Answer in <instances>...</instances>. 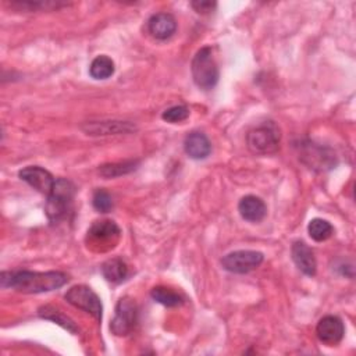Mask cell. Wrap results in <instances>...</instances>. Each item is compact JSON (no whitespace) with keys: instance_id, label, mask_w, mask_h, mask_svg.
Returning <instances> with one entry per match:
<instances>
[{"instance_id":"6da1fadb","label":"cell","mask_w":356,"mask_h":356,"mask_svg":"<svg viewBox=\"0 0 356 356\" xmlns=\"http://www.w3.org/2000/svg\"><path fill=\"white\" fill-rule=\"evenodd\" d=\"M0 281L3 288H14L22 293H40L65 285L68 275L61 271H3Z\"/></svg>"},{"instance_id":"7a4b0ae2","label":"cell","mask_w":356,"mask_h":356,"mask_svg":"<svg viewBox=\"0 0 356 356\" xmlns=\"http://www.w3.org/2000/svg\"><path fill=\"white\" fill-rule=\"evenodd\" d=\"M75 188L72 182L64 178H57L54 186L47 196V202L44 206V211L50 221L57 222L67 217L72 207Z\"/></svg>"},{"instance_id":"3957f363","label":"cell","mask_w":356,"mask_h":356,"mask_svg":"<svg viewBox=\"0 0 356 356\" xmlns=\"http://www.w3.org/2000/svg\"><path fill=\"white\" fill-rule=\"evenodd\" d=\"M281 132L273 121H266L252 128L246 135V143L254 154H273L280 149Z\"/></svg>"},{"instance_id":"277c9868","label":"cell","mask_w":356,"mask_h":356,"mask_svg":"<svg viewBox=\"0 0 356 356\" xmlns=\"http://www.w3.org/2000/svg\"><path fill=\"white\" fill-rule=\"evenodd\" d=\"M195 83L204 90L213 89L218 82V67L213 57L211 47L204 46L196 51L191 64Z\"/></svg>"},{"instance_id":"5b68a950","label":"cell","mask_w":356,"mask_h":356,"mask_svg":"<svg viewBox=\"0 0 356 356\" xmlns=\"http://www.w3.org/2000/svg\"><path fill=\"white\" fill-rule=\"evenodd\" d=\"M64 298L70 305L92 314L96 320H102L103 306L100 298L89 286L75 285L67 291Z\"/></svg>"},{"instance_id":"8992f818","label":"cell","mask_w":356,"mask_h":356,"mask_svg":"<svg viewBox=\"0 0 356 356\" xmlns=\"http://www.w3.org/2000/svg\"><path fill=\"white\" fill-rule=\"evenodd\" d=\"M299 159L313 170L325 171L335 165V154L314 142H302L299 145Z\"/></svg>"},{"instance_id":"52a82bcc","label":"cell","mask_w":356,"mask_h":356,"mask_svg":"<svg viewBox=\"0 0 356 356\" xmlns=\"http://www.w3.org/2000/svg\"><path fill=\"white\" fill-rule=\"evenodd\" d=\"M138 321V307L131 298H121L115 306V316L110 324L113 334L122 337L129 334Z\"/></svg>"},{"instance_id":"ba28073f","label":"cell","mask_w":356,"mask_h":356,"mask_svg":"<svg viewBox=\"0 0 356 356\" xmlns=\"http://www.w3.org/2000/svg\"><path fill=\"white\" fill-rule=\"evenodd\" d=\"M263 261V253L256 250H236L225 254L221 260L222 267L235 274H246L257 268Z\"/></svg>"},{"instance_id":"9c48e42d","label":"cell","mask_w":356,"mask_h":356,"mask_svg":"<svg viewBox=\"0 0 356 356\" xmlns=\"http://www.w3.org/2000/svg\"><path fill=\"white\" fill-rule=\"evenodd\" d=\"M18 175L22 181H25L33 189H36L38 192H40L46 196L50 195V192L54 186V182H56L53 175L47 170H44L39 165H28V167L22 168L18 172Z\"/></svg>"},{"instance_id":"30bf717a","label":"cell","mask_w":356,"mask_h":356,"mask_svg":"<svg viewBox=\"0 0 356 356\" xmlns=\"http://www.w3.org/2000/svg\"><path fill=\"white\" fill-rule=\"evenodd\" d=\"M120 227L111 220L95 221L88 231V238L92 245H99L100 248L107 245L108 248L114 246L120 236Z\"/></svg>"},{"instance_id":"8fae6325","label":"cell","mask_w":356,"mask_h":356,"mask_svg":"<svg viewBox=\"0 0 356 356\" xmlns=\"http://www.w3.org/2000/svg\"><path fill=\"white\" fill-rule=\"evenodd\" d=\"M316 334L317 338L327 345H337L341 342L345 334V327L343 323L339 317L337 316H325L320 318L316 327Z\"/></svg>"},{"instance_id":"7c38bea8","label":"cell","mask_w":356,"mask_h":356,"mask_svg":"<svg viewBox=\"0 0 356 356\" xmlns=\"http://www.w3.org/2000/svg\"><path fill=\"white\" fill-rule=\"evenodd\" d=\"M135 125L128 121H97L86 122L82 125V131L86 135H117V134H129L135 131Z\"/></svg>"},{"instance_id":"4fadbf2b","label":"cell","mask_w":356,"mask_h":356,"mask_svg":"<svg viewBox=\"0 0 356 356\" xmlns=\"http://www.w3.org/2000/svg\"><path fill=\"white\" fill-rule=\"evenodd\" d=\"M292 253V260L296 264V267L306 275L312 277L316 274L317 270V263L313 250L302 241H296L292 245L291 249Z\"/></svg>"},{"instance_id":"5bb4252c","label":"cell","mask_w":356,"mask_h":356,"mask_svg":"<svg viewBox=\"0 0 356 356\" xmlns=\"http://www.w3.org/2000/svg\"><path fill=\"white\" fill-rule=\"evenodd\" d=\"M147 29L153 38L164 40L172 36L177 29L175 18L168 13H157L147 21Z\"/></svg>"},{"instance_id":"9a60e30c","label":"cell","mask_w":356,"mask_h":356,"mask_svg":"<svg viewBox=\"0 0 356 356\" xmlns=\"http://www.w3.org/2000/svg\"><path fill=\"white\" fill-rule=\"evenodd\" d=\"M238 211L243 220L250 222H259L266 217L267 207L260 197L254 195H248L239 200Z\"/></svg>"},{"instance_id":"2e32d148","label":"cell","mask_w":356,"mask_h":356,"mask_svg":"<svg viewBox=\"0 0 356 356\" xmlns=\"http://www.w3.org/2000/svg\"><path fill=\"white\" fill-rule=\"evenodd\" d=\"M185 153L195 160L206 159L211 152V145L203 132H191L184 140Z\"/></svg>"},{"instance_id":"e0dca14e","label":"cell","mask_w":356,"mask_h":356,"mask_svg":"<svg viewBox=\"0 0 356 356\" xmlns=\"http://www.w3.org/2000/svg\"><path fill=\"white\" fill-rule=\"evenodd\" d=\"M102 274L103 277L111 284L122 282L128 275L127 263L120 257H113L106 260L102 264Z\"/></svg>"},{"instance_id":"ac0fdd59","label":"cell","mask_w":356,"mask_h":356,"mask_svg":"<svg viewBox=\"0 0 356 356\" xmlns=\"http://www.w3.org/2000/svg\"><path fill=\"white\" fill-rule=\"evenodd\" d=\"M114 61L108 56H97L89 67V74L95 79H107L114 74Z\"/></svg>"},{"instance_id":"d6986e66","label":"cell","mask_w":356,"mask_h":356,"mask_svg":"<svg viewBox=\"0 0 356 356\" xmlns=\"http://www.w3.org/2000/svg\"><path fill=\"white\" fill-rule=\"evenodd\" d=\"M39 316H40L42 318L51 320V321L57 323L58 325H61L63 328L68 330V331L72 332V334H75V332L78 331L75 323H74L68 316H65L63 312L57 310V309L53 307V306H43V307H40V309H39Z\"/></svg>"},{"instance_id":"ffe728a7","label":"cell","mask_w":356,"mask_h":356,"mask_svg":"<svg viewBox=\"0 0 356 356\" xmlns=\"http://www.w3.org/2000/svg\"><path fill=\"white\" fill-rule=\"evenodd\" d=\"M150 296L153 298V300H156L167 307L179 306L184 302V298L178 292H175L167 286H161V285L154 286L150 292Z\"/></svg>"},{"instance_id":"44dd1931","label":"cell","mask_w":356,"mask_h":356,"mask_svg":"<svg viewBox=\"0 0 356 356\" xmlns=\"http://www.w3.org/2000/svg\"><path fill=\"white\" fill-rule=\"evenodd\" d=\"M309 235L316 242L327 241L334 234V227L323 218H313L307 225Z\"/></svg>"},{"instance_id":"7402d4cb","label":"cell","mask_w":356,"mask_h":356,"mask_svg":"<svg viewBox=\"0 0 356 356\" xmlns=\"http://www.w3.org/2000/svg\"><path fill=\"white\" fill-rule=\"evenodd\" d=\"M138 165V161L129 160V161H120V163H111V164H104L99 168V172L104 178H114L120 177L124 174H128L134 171Z\"/></svg>"},{"instance_id":"603a6c76","label":"cell","mask_w":356,"mask_h":356,"mask_svg":"<svg viewBox=\"0 0 356 356\" xmlns=\"http://www.w3.org/2000/svg\"><path fill=\"white\" fill-rule=\"evenodd\" d=\"M188 117H189V108L186 106H172V107L167 108L165 111H163V114H161V118L171 124L182 122Z\"/></svg>"},{"instance_id":"cb8c5ba5","label":"cell","mask_w":356,"mask_h":356,"mask_svg":"<svg viewBox=\"0 0 356 356\" xmlns=\"http://www.w3.org/2000/svg\"><path fill=\"white\" fill-rule=\"evenodd\" d=\"M92 203H93V207L100 213H108L113 209V199L110 193L106 192L104 189L95 191Z\"/></svg>"},{"instance_id":"d4e9b609","label":"cell","mask_w":356,"mask_h":356,"mask_svg":"<svg viewBox=\"0 0 356 356\" xmlns=\"http://www.w3.org/2000/svg\"><path fill=\"white\" fill-rule=\"evenodd\" d=\"M191 6L199 14H209L217 7V3L216 1H209V0H196V1H192Z\"/></svg>"}]
</instances>
